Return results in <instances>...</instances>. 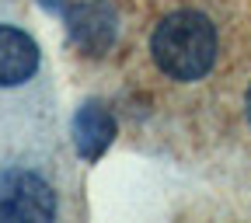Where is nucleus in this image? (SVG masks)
<instances>
[{
    "label": "nucleus",
    "mask_w": 251,
    "mask_h": 223,
    "mask_svg": "<svg viewBox=\"0 0 251 223\" xmlns=\"http://www.w3.org/2000/svg\"><path fill=\"white\" fill-rule=\"evenodd\" d=\"M150 52L171 80H202L216 63V28L196 11H175L153 28Z\"/></svg>",
    "instance_id": "nucleus-1"
},
{
    "label": "nucleus",
    "mask_w": 251,
    "mask_h": 223,
    "mask_svg": "<svg viewBox=\"0 0 251 223\" xmlns=\"http://www.w3.org/2000/svg\"><path fill=\"white\" fill-rule=\"evenodd\" d=\"M59 202L52 185L25 168H4L0 171V220L18 223V220H56Z\"/></svg>",
    "instance_id": "nucleus-2"
},
{
    "label": "nucleus",
    "mask_w": 251,
    "mask_h": 223,
    "mask_svg": "<svg viewBox=\"0 0 251 223\" xmlns=\"http://www.w3.org/2000/svg\"><path fill=\"white\" fill-rule=\"evenodd\" d=\"M67 18L70 42L91 56H101L119 39V18L108 0H84V4H56Z\"/></svg>",
    "instance_id": "nucleus-3"
},
{
    "label": "nucleus",
    "mask_w": 251,
    "mask_h": 223,
    "mask_svg": "<svg viewBox=\"0 0 251 223\" xmlns=\"http://www.w3.org/2000/svg\"><path fill=\"white\" fill-rule=\"evenodd\" d=\"M39 46L28 31L0 25V87H21L39 74Z\"/></svg>",
    "instance_id": "nucleus-4"
},
{
    "label": "nucleus",
    "mask_w": 251,
    "mask_h": 223,
    "mask_svg": "<svg viewBox=\"0 0 251 223\" xmlns=\"http://www.w3.org/2000/svg\"><path fill=\"white\" fill-rule=\"evenodd\" d=\"M115 140V119L101 101H84L74 115V143L84 161H98Z\"/></svg>",
    "instance_id": "nucleus-5"
},
{
    "label": "nucleus",
    "mask_w": 251,
    "mask_h": 223,
    "mask_svg": "<svg viewBox=\"0 0 251 223\" xmlns=\"http://www.w3.org/2000/svg\"><path fill=\"white\" fill-rule=\"evenodd\" d=\"M244 115H248V125H251V91H248V98H244Z\"/></svg>",
    "instance_id": "nucleus-6"
}]
</instances>
